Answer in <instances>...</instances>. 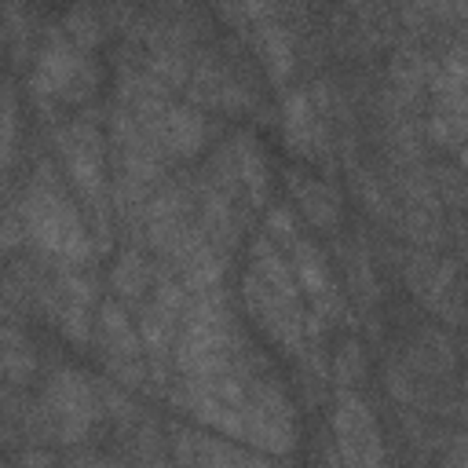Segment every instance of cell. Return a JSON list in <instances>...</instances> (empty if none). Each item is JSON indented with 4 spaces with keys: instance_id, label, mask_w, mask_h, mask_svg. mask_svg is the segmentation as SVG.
<instances>
[{
    "instance_id": "cell-1",
    "label": "cell",
    "mask_w": 468,
    "mask_h": 468,
    "mask_svg": "<svg viewBox=\"0 0 468 468\" xmlns=\"http://www.w3.org/2000/svg\"><path fill=\"white\" fill-rule=\"evenodd\" d=\"M22 219H26V241L40 245L44 252L62 256L66 263H84L91 256V238L80 219V208L55 183L51 165H40L37 176L29 179Z\"/></svg>"
},
{
    "instance_id": "cell-2",
    "label": "cell",
    "mask_w": 468,
    "mask_h": 468,
    "mask_svg": "<svg viewBox=\"0 0 468 468\" xmlns=\"http://www.w3.org/2000/svg\"><path fill=\"white\" fill-rule=\"evenodd\" d=\"M55 143H58V157L66 161V172H69L77 194L84 197V208H91L99 216V223H106V143H102V132L80 117V121L58 128Z\"/></svg>"
},
{
    "instance_id": "cell-3",
    "label": "cell",
    "mask_w": 468,
    "mask_h": 468,
    "mask_svg": "<svg viewBox=\"0 0 468 468\" xmlns=\"http://www.w3.org/2000/svg\"><path fill=\"white\" fill-rule=\"evenodd\" d=\"M245 442H252L263 453H289L296 442V413L285 395V388L271 377L249 380V402H245Z\"/></svg>"
},
{
    "instance_id": "cell-4",
    "label": "cell",
    "mask_w": 468,
    "mask_h": 468,
    "mask_svg": "<svg viewBox=\"0 0 468 468\" xmlns=\"http://www.w3.org/2000/svg\"><path fill=\"white\" fill-rule=\"evenodd\" d=\"M40 406L55 428L58 442H80L88 435V428L95 424V417L102 413V399H99V384L84 380L73 369H58L40 395Z\"/></svg>"
},
{
    "instance_id": "cell-5",
    "label": "cell",
    "mask_w": 468,
    "mask_h": 468,
    "mask_svg": "<svg viewBox=\"0 0 468 468\" xmlns=\"http://www.w3.org/2000/svg\"><path fill=\"white\" fill-rule=\"evenodd\" d=\"M333 435H336V457L344 468H384L380 424H377L373 410L355 391L336 395Z\"/></svg>"
},
{
    "instance_id": "cell-6",
    "label": "cell",
    "mask_w": 468,
    "mask_h": 468,
    "mask_svg": "<svg viewBox=\"0 0 468 468\" xmlns=\"http://www.w3.org/2000/svg\"><path fill=\"white\" fill-rule=\"evenodd\" d=\"M245 307L252 314V322L285 351L300 355L307 344V311H300V300L282 296L278 289H271L260 274H245Z\"/></svg>"
},
{
    "instance_id": "cell-7",
    "label": "cell",
    "mask_w": 468,
    "mask_h": 468,
    "mask_svg": "<svg viewBox=\"0 0 468 468\" xmlns=\"http://www.w3.org/2000/svg\"><path fill=\"white\" fill-rule=\"evenodd\" d=\"M289 263H292V274H296V285L300 292L311 296L314 303V314L318 318H336L344 314V296L329 274V260L322 256V249L311 241V238H300L292 249H289Z\"/></svg>"
},
{
    "instance_id": "cell-8",
    "label": "cell",
    "mask_w": 468,
    "mask_h": 468,
    "mask_svg": "<svg viewBox=\"0 0 468 468\" xmlns=\"http://www.w3.org/2000/svg\"><path fill=\"white\" fill-rule=\"evenodd\" d=\"M176 468H267L263 457L245 453L234 442L197 435L190 428H176Z\"/></svg>"
},
{
    "instance_id": "cell-9",
    "label": "cell",
    "mask_w": 468,
    "mask_h": 468,
    "mask_svg": "<svg viewBox=\"0 0 468 468\" xmlns=\"http://www.w3.org/2000/svg\"><path fill=\"white\" fill-rule=\"evenodd\" d=\"M282 124H285V143H289L292 154H300V157L322 154V146H318V139H322V121H318V110L311 106V95H307L303 88L285 91Z\"/></svg>"
},
{
    "instance_id": "cell-10",
    "label": "cell",
    "mask_w": 468,
    "mask_h": 468,
    "mask_svg": "<svg viewBox=\"0 0 468 468\" xmlns=\"http://www.w3.org/2000/svg\"><path fill=\"white\" fill-rule=\"evenodd\" d=\"M208 139L205 128V113L186 106V102H172L165 121H161V146L176 157H194Z\"/></svg>"
},
{
    "instance_id": "cell-11",
    "label": "cell",
    "mask_w": 468,
    "mask_h": 468,
    "mask_svg": "<svg viewBox=\"0 0 468 468\" xmlns=\"http://www.w3.org/2000/svg\"><path fill=\"white\" fill-rule=\"evenodd\" d=\"M289 190L296 197V205L303 208V216L318 227V230H333L340 223V197L329 183L307 176V172H289Z\"/></svg>"
},
{
    "instance_id": "cell-12",
    "label": "cell",
    "mask_w": 468,
    "mask_h": 468,
    "mask_svg": "<svg viewBox=\"0 0 468 468\" xmlns=\"http://www.w3.org/2000/svg\"><path fill=\"white\" fill-rule=\"evenodd\" d=\"M252 274H260V278H263L271 289H278L282 296L300 300V285H296L289 252H282L267 234H256V238H252Z\"/></svg>"
},
{
    "instance_id": "cell-13",
    "label": "cell",
    "mask_w": 468,
    "mask_h": 468,
    "mask_svg": "<svg viewBox=\"0 0 468 468\" xmlns=\"http://www.w3.org/2000/svg\"><path fill=\"white\" fill-rule=\"evenodd\" d=\"M252 44H256L260 62L271 73V80L282 84L292 73V37H289V29L278 26V22H260V26H252Z\"/></svg>"
},
{
    "instance_id": "cell-14",
    "label": "cell",
    "mask_w": 468,
    "mask_h": 468,
    "mask_svg": "<svg viewBox=\"0 0 468 468\" xmlns=\"http://www.w3.org/2000/svg\"><path fill=\"white\" fill-rule=\"evenodd\" d=\"M234 157H238V172H241V183H245L249 197L256 205H263V197H267V154L260 150L252 132L234 135Z\"/></svg>"
},
{
    "instance_id": "cell-15",
    "label": "cell",
    "mask_w": 468,
    "mask_h": 468,
    "mask_svg": "<svg viewBox=\"0 0 468 468\" xmlns=\"http://www.w3.org/2000/svg\"><path fill=\"white\" fill-rule=\"evenodd\" d=\"M110 278H113V292H117L121 300H135V296H143V292L150 289V263L143 260L139 249H124V252L113 260Z\"/></svg>"
},
{
    "instance_id": "cell-16",
    "label": "cell",
    "mask_w": 468,
    "mask_h": 468,
    "mask_svg": "<svg viewBox=\"0 0 468 468\" xmlns=\"http://www.w3.org/2000/svg\"><path fill=\"white\" fill-rule=\"evenodd\" d=\"M37 369V358H33V347H29V336H22L15 325L4 329V373L11 384H26Z\"/></svg>"
},
{
    "instance_id": "cell-17",
    "label": "cell",
    "mask_w": 468,
    "mask_h": 468,
    "mask_svg": "<svg viewBox=\"0 0 468 468\" xmlns=\"http://www.w3.org/2000/svg\"><path fill=\"white\" fill-rule=\"evenodd\" d=\"M333 377L340 384V391H351L362 377H366V351L358 340H344L336 347V358H333Z\"/></svg>"
},
{
    "instance_id": "cell-18",
    "label": "cell",
    "mask_w": 468,
    "mask_h": 468,
    "mask_svg": "<svg viewBox=\"0 0 468 468\" xmlns=\"http://www.w3.org/2000/svg\"><path fill=\"white\" fill-rule=\"evenodd\" d=\"M391 80H395V88H402V91H417V88L428 80V62H424V55H420L417 48L395 51V58H391Z\"/></svg>"
},
{
    "instance_id": "cell-19",
    "label": "cell",
    "mask_w": 468,
    "mask_h": 468,
    "mask_svg": "<svg viewBox=\"0 0 468 468\" xmlns=\"http://www.w3.org/2000/svg\"><path fill=\"white\" fill-rule=\"evenodd\" d=\"M62 29L73 37V44L84 51V48H95L99 37H102V22H99V11L95 7H69L66 18H62Z\"/></svg>"
},
{
    "instance_id": "cell-20",
    "label": "cell",
    "mask_w": 468,
    "mask_h": 468,
    "mask_svg": "<svg viewBox=\"0 0 468 468\" xmlns=\"http://www.w3.org/2000/svg\"><path fill=\"white\" fill-rule=\"evenodd\" d=\"M435 190L446 205L468 208V172L461 165H439L435 168Z\"/></svg>"
},
{
    "instance_id": "cell-21",
    "label": "cell",
    "mask_w": 468,
    "mask_h": 468,
    "mask_svg": "<svg viewBox=\"0 0 468 468\" xmlns=\"http://www.w3.org/2000/svg\"><path fill=\"white\" fill-rule=\"evenodd\" d=\"M263 227H267L263 234H267L274 245L282 241L285 249H292V245L303 238L300 227H296V219H292V208H289V205H271L267 216H263Z\"/></svg>"
},
{
    "instance_id": "cell-22",
    "label": "cell",
    "mask_w": 468,
    "mask_h": 468,
    "mask_svg": "<svg viewBox=\"0 0 468 468\" xmlns=\"http://www.w3.org/2000/svg\"><path fill=\"white\" fill-rule=\"evenodd\" d=\"M18 464H22V468H58V457H55L51 450H40V446H29V450H22V457H18Z\"/></svg>"
},
{
    "instance_id": "cell-23",
    "label": "cell",
    "mask_w": 468,
    "mask_h": 468,
    "mask_svg": "<svg viewBox=\"0 0 468 468\" xmlns=\"http://www.w3.org/2000/svg\"><path fill=\"white\" fill-rule=\"evenodd\" d=\"M69 468H121V464H113V461H77V464H69Z\"/></svg>"
},
{
    "instance_id": "cell-24",
    "label": "cell",
    "mask_w": 468,
    "mask_h": 468,
    "mask_svg": "<svg viewBox=\"0 0 468 468\" xmlns=\"http://www.w3.org/2000/svg\"><path fill=\"white\" fill-rule=\"evenodd\" d=\"M329 468H344V464H340V457H336V461H333V464H329Z\"/></svg>"
},
{
    "instance_id": "cell-25",
    "label": "cell",
    "mask_w": 468,
    "mask_h": 468,
    "mask_svg": "<svg viewBox=\"0 0 468 468\" xmlns=\"http://www.w3.org/2000/svg\"><path fill=\"white\" fill-rule=\"evenodd\" d=\"M7 468H18V464H7Z\"/></svg>"
}]
</instances>
